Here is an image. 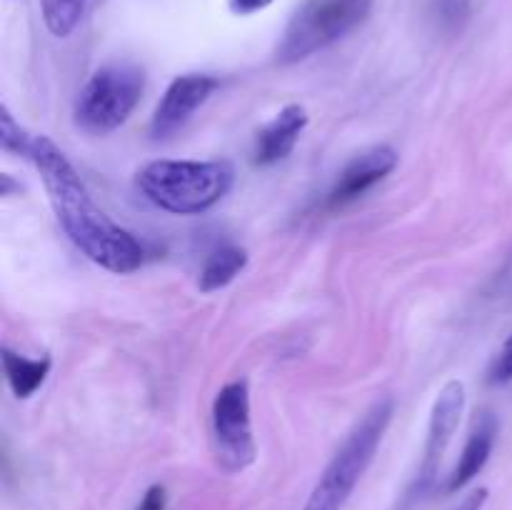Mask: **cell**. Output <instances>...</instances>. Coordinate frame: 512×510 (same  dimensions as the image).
Wrapping results in <instances>:
<instances>
[{"label": "cell", "instance_id": "4fadbf2b", "mask_svg": "<svg viewBox=\"0 0 512 510\" xmlns=\"http://www.w3.org/2000/svg\"><path fill=\"white\" fill-rule=\"evenodd\" d=\"M248 265V250L240 245H220L205 260L203 270H200L198 288L203 293H215V290L225 288L233 283Z\"/></svg>", "mask_w": 512, "mask_h": 510}, {"label": "cell", "instance_id": "2e32d148", "mask_svg": "<svg viewBox=\"0 0 512 510\" xmlns=\"http://www.w3.org/2000/svg\"><path fill=\"white\" fill-rule=\"evenodd\" d=\"M512 380V333L505 338L503 348L495 355L493 365H490L488 383L490 385H505Z\"/></svg>", "mask_w": 512, "mask_h": 510}, {"label": "cell", "instance_id": "6da1fadb", "mask_svg": "<svg viewBox=\"0 0 512 510\" xmlns=\"http://www.w3.org/2000/svg\"><path fill=\"white\" fill-rule=\"evenodd\" d=\"M28 160H33L43 178L55 218L85 258L118 275L133 273L143 265V243L98 208L80 180L78 170L53 140L45 135H33Z\"/></svg>", "mask_w": 512, "mask_h": 510}, {"label": "cell", "instance_id": "3957f363", "mask_svg": "<svg viewBox=\"0 0 512 510\" xmlns=\"http://www.w3.org/2000/svg\"><path fill=\"white\" fill-rule=\"evenodd\" d=\"M395 403L390 398L378 400L363 418L355 423L348 438L333 455L328 468L323 470L320 480L315 483L308 503L303 510H343L353 490L358 488L360 478L365 475L368 465L378 453L383 435L393 420Z\"/></svg>", "mask_w": 512, "mask_h": 510}, {"label": "cell", "instance_id": "ba28073f", "mask_svg": "<svg viewBox=\"0 0 512 510\" xmlns=\"http://www.w3.org/2000/svg\"><path fill=\"white\" fill-rule=\"evenodd\" d=\"M465 410V385L460 380H450L443 385L433 403V413H430L428 425V440H425V458L423 468H420V488L428 490L435 483L443 455L448 450L450 440L458 433L460 420H463Z\"/></svg>", "mask_w": 512, "mask_h": 510}, {"label": "cell", "instance_id": "d6986e66", "mask_svg": "<svg viewBox=\"0 0 512 510\" xmlns=\"http://www.w3.org/2000/svg\"><path fill=\"white\" fill-rule=\"evenodd\" d=\"M488 488H478V490H473V493L468 495V498L463 500V503H460V508L458 510H483V505H485V500H488Z\"/></svg>", "mask_w": 512, "mask_h": 510}, {"label": "cell", "instance_id": "30bf717a", "mask_svg": "<svg viewBox=\"0 0 512 510\" xmlns=\"http://www.w3.org/2000/svg\"><path fill=\"white\" fill-rule=\"evenodd\" d=\"M305 128H308V113H305L303 105H285L265 128L258 130V138H255L253 148V163L265 168V165H275L288 158Z\"/></svg>", "mask_w": 512, "mask_h": 510}, {"label": "cell", "instance_id": "5bb4252c", "mask_svg": "<svg viewBox=\"0 0 512 510\" xmlns=\"http://www.w3.org/2000/svg\"><path fill=\"white\" fill-rule=\"evenodd\" d=\"M85 3L88 0H40L45 28L55 38H68L78 28L80 18H83Z\"/></svg>", "mask_w": 512, "mask_h": 510}, {"label": "cell", "instance_id": "52a82bcc", "mask_svg": "<svg viewBox=\"0 0 512 510\" xmlns=\"http://www.w3.org/2000/svg\"><path fill=\"white\" fill-rule=\"evenodd\" d=\"M218 90V78L205 73H188L178 75L168 90L160 98L158 108H155L153 120H150V135L153 138H170L178 133L200 105L208 103L210 95Z\"/></svg>", "mask_w": 512, "mask_h": 510}, {"label": "cell", "instance_id": "8992f818", "mask_svg": "<svg viewBox=\"0 0 512 510\" xmlns=\"http://www.w3.org/2000/svg\"><path fill=\"white\" fill-rule=\"evenodd\" d=\"M213 448L220 468L228 473H240L253 465L258 455L250 425V390L245 380H233L215 395Z\"/></svg>", "mask_w": 512, "mask_h": 510}, {"label": "cell", "instance_id": "9a60e30c", "mask_svg": "<svg viewBox=\"0 0 512 510\" xmlns=\"http://www.w3.org/2000/svg\"><path fill=\"white\" fill-rule=\"evenodd\" d=\"M30 140H33V135L10 115L8 105H0V148H3L5 153L25 155V158H28Z\"/></svg>", "mask_w": 512, "mask_h": 510}, {"label": "cell", "instance_id": "7a4b0ae2", "mask_svg": "<svg viewBox=\"0 0 512 510\" xmlns=\"http://www.w3.org/2000/svg\"><path fill=\"white\" fill-rule=\"evenodd\" d=\"M140 193L173 215H200L218 205L235 183L228 160H153L135 175Z\"/></svg>", "mask_w": 512, "mask_h": 510}, {"label": "cell", "instance_id": "5b68a950", "mask_svg": "<svg viewBox=\"0 0 512 510\" xmlns=\"http://www.w3.org/2000/svg\"><path fill=\"white\" fill-rule=\"evenodd\" d=\"M143 88V70L130 63L95 70L75 100V125L90 135L113 133L138 108Z\"/></svg>", "mask_w": 512, "mask_h": 510}, {"label": "cell", "instance_id": "7c38bea8", "mask_svg": "<svg viewBox=\"0 0 512 510\" xmlns=\"http://www.w3.org/2000/svg\"><path fill=\"white\" fill-rule=\"evenodd\" d=\"M0 363H3V373L10 390L20 400L30 398L45 383L50 365H53L48 355H43V358H25V355L15 353L10 348L0 350Z\"/></svg>", "mask_w": 512, "mask_h": 510}, {"label": "cell", "instance_id": "8fae6325", "mask_svg": "<svg viewBox=\"0 0 512 510\" xmlns=\"http://www.w3.org/2000/svg\"><path fill=\"white\" fill-rule=\"evenodd\" d=\"M495 438H498V418L493 413H480L475 418L473 428H470V435L465 440V448L460 453L458 463H455L453 473L448 475L445 493H458V490H463L465 485L478 478L480 470L488 465L490 455H493Z\"/></svg>", "mask_w": 512, "mask_h": 510}, {"label": "cell", "instance_id": "277c9868", "mask_svg": "<svg viewBox=\"0 0 512 510\" xmlns=\"http://www.w3.org/2000/svg\"><path fill=\"white\" fill-rule=\"evenodd\" d=\"M373 0H305L285 25L278 63L293 65L328 48L335 40L358 28L370 15Z\"/></svg>", "mask_w": 512, "mask_h": 510}, {"label": "cell", "instance_id": "9c48e42d", "mask_svg": "<svg viewBox=\"0 0 512 510\" xmlns=\"http://www.w3.org/2000/svg\"><path fill=\"white\" fill-rule=\"evenodd\" d=\"M395 165H398V153L390 145H375V148L355 155L328 193V208L338 210L358 200L373 185H378L385 175L393 173Z\"/></svg>", "mask_w": 512, "mask_h": 510}, {"label": "cell", "instance_id": "ac0fdd59", "mask_svg": "<svg viewBox=\"0 0 512 510\" xmlns=\"http://www.w3.org/2000/svg\"><path fill=\"white\" fill-rule=\"evenodd\" d=\"M273 0H230V10L235 15H253L258 10H265Z\"/></svg>", "mask_w": 512, "mask_h": 510}, {"label": "cell", "instance_id": "e0dca14e", "mask_svg": "<svg viewBox=\"0 0 512 510\" xmlns=\"http://www.w3.org/2000/svg\"><path fill=\"white\" fill-rule=\"evenodd\" d=\"M165 505H168V493H165L163 485H150L135 510H165Z\"/></svg>", "mask_w": 512, "mask_h": 510}]
</instances>
